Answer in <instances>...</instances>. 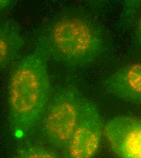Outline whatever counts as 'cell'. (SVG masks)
Masks as SVG:
<instances>
[{
	"instance_id": "6da1fadb",
	"label": "cell",
	"mask_w": 141,
	"mask_h": 158,
	"mask_svg": "<svg viewBox=\"0 0 141 158\" xmlns=\"http://www.w3.org/2000/svg\"><path fill=\"white\" fill-rule=\"evenodd\" d=\"M106 34L88 14L71 10L48 22L37 41L48 61L70 68H84L96 63L108 51Z\"/></svg>"
},
{
	"instance_id": "7a4b0ae2",
	"label": "cell",
	"mask_w": 141,
	"mask_h": 158,
	"mask_svg": "<svg viewBox=\"0 0 141 158\" xmlns=\"http://www.w3.org/2000/svg\"><path fill=\"white\" fill-rule=\"evenodd\" d=\"M48 60L37 48L16 64L9 82V123L13 135L26 136L41 120L51 98Z\"/></svg>"
},
{
	"instance_id": "3957f363",
	"label": "cell",
	"mask_w": 141,
	"mask_h": 158,
	"mask_svg": "<svg viewBox=\"0 0 141 158\" xmlns=\"http://www.w3.org/2000/svg\"><path fill=\"white\" fill-rule=\"evenodd\" d=\"M83 97L76 85L68 83L51 96L41 118L42 131L54 147L64 149L79 119Z\"/></svg>"
},
{
	"instance_id": "277c9868",
	"label": "cell",
	"mask_w": 141,
	"mask_h": 158,
	"mask_svg": "<svg viewBox=\"0 0 141 158\" xmlns=\"http://www.w3.org/2000/svg\"><path fill=\"white\" fill-rule=\"evenodd\" d=\"M104 125L97 106L83 98L78 123L64 148L66 158H94L100 146Z\"/></svg>"
},
{
	"instance_id": "5b68a950",
	"label": "cell",
	"mask_w": 141,
	"mask_h": 158,
	"mask_svg": "<svg viewBox=\"0 0 141 158\" xmlns=\"http://www.w3.org/2000/svg\"><path fill=\"white\" fill-rule=\"evenodd\" d=\"M103 135L118 158H141V117L120 115L105 125Z\"/></svg>"
},
{
	"instance_id": "8992f818",
	"label": "cell",
	"mask_w": 141,
	"mask_h": 158,
	"mask_svg": "<svg viewBox=\"0 0 141 158\" xmlns=\"http://www.w3.org/2000/svg\"><path fill=\"white\" fill-rule=\"evenodd\" d=\"M110 94L135 105H141V62L131 63L117 69L103 81Z\"/></svg>"
},
{
	"instance_id": "52a82bcc",
	"label": "cell",
	"mask_w": 141,
	"mask_h": 158,
	"mask_svg": "<svg viewBox=\"0 0 141 158\" xmlns=\"http://www.w3.org/2000/svg\"><path fill=\"white\" fill-rule=\"evenodd\" d=\"M24 46L19 24L13 20L0 19V71L18 59Z\"/></svg>"
},
{
	"instance_id": "ba28073f",
	"label": "cell",
	"mask_w": 141,
	"mask_h": 158,
	"mask_svg": "<svg viewBox=\"0 0 141 158\" xmlns=\"http://www.w3.org/2000/svg\"><path fill=\"white\" fill-rule=\"evenodd\" d=\"M141 9V0L125 1L119 17V26L122 28L131 26Z\"/></svg>"
},
{
	"instance_id": "9c48e42d",
	"label": "cell",
	"mask_w": 141,
	"mask_h": 158,
	"mask_svg": "<svg viewBox=\"0 0 141 158\" xmlns=\"http://www.w3.org/2000/svg\"><path fill=\"white\" fill-rule=\"evenodd\" d=\"M15 158H60L53 152L40 146H25L15 154Z\"/></svg>"
},
{
	"instance_id": "30bf717a",
	"label": "cell",
	"mask_w": 141,
	"mask_h": 158,
	"mask_svg": "<svg viewBox=\"0 0 141 158\" xmlns=\"http://www.w3.org/2000/svg\"><path fill=\"white\" fill-rule=\"evenodd\" d=\"M134 42L136 46L141 49V17L138 21L134 32Z\"/></svg>"
},
{
	"instance_id": "8fae6325",
	"label": "cell",
	"mask_w": 141,
	"mask_h": 158,
	"mask_svg": "<svg viewBox=\"0 0 141 158\" xmlns=\"http://www.w3.org/2000/svg\"><path fill=\"white\" fill-rule=\"evenodd\" d=\"M15 3V1L12 0H0V15L12 7Z\"/></svg>"
}]
</instances>
